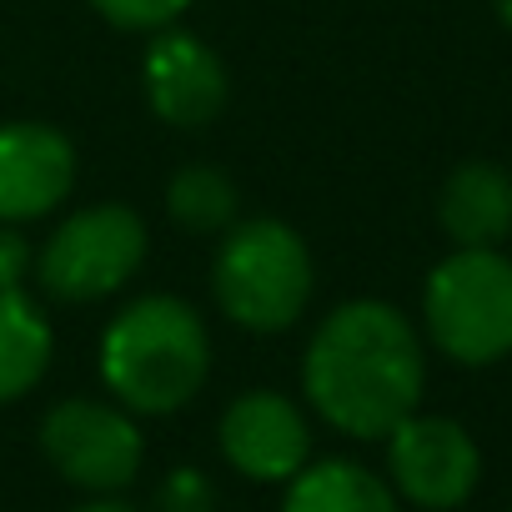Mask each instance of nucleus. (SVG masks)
<instances>
[{
    "label": "nucleus",
    "mask_w": 512,
    "mask_h": 512,
    "mask_svg": "<svg viewBox=\"0 0 512 512\" xmlns=\"http://www.w3.org/2000/svg\"><path fill=\"white\" fill-rule=\"evenodd\" d=\"M282 512H402L392 482H382L372 467L352 457H322L307 462L297 477H287Z\"/></svg>",
    "instance_id": "obj_12"
},
{
    "label": "nucleus",
    "mask_w": 512,
    "mask_h": 512,
    "mask_svg": "<svg viewBox=\"0 0 512 512\" xmlns=\"http://www.w3.org/2000/svg\"><path fill=\"white\" fill-rule=\"evenodd\" d=\"M71 512H136V507L131 502H116V497H96V502H81Z\"/></svg>",
    "instance_id": "obj_18"
},
{
    "label": "nucleus",
    "mask_w": 512,
    "mask_h": 512,
    "mask_svg": "<svg viewBox=\"0 0 512 512\" xmlns=\"http://www.w3.org/2000/svg\"><path fill=\"white\" fill-rule=\"evenodd\" d=\"M427 387V357L417 327L392 302H342L307 342L302 392L317 417L357 442L387 437L417 412Z\"/></svg>",
    "instance_id": "obj_1"
},
{
    "label": "nucleus",
    "mask_w": 512,
    "mask_h": 512,
    "mask_svg": "<svg viewBox=\"0 0 512 512\" xmlns=\"http://www.w3.org/2000/svg\"><path fill=\"white\" fill-rule=\"evenodd\" d=\"M91 6L116 31H161V26H176L196 0H91Z\"/></svg>",
    "instance_id": "obj_15"
},
{
    "label": "nucleus",
    "mask_w": 512,
    "mask_h": 512,
    "mask_svg": "<svg viewBox=\"0 0 512 512\" xmlns=\"http://www.w3.org/2000/svg\"><path fill=\"white\" fill-rule=\"evenodd\" d=\"M76 191V146L46 121H0V221L26 226Z\"/></svg>",
    "instance_id": "obj_10"
},
{
    "label": "nucleus",
    "mask_w": 512,
    "mask_h": 512,
    "mask_svg": "<svg viewBox=\"0 0 512 512\" xmlns=\"http://www.w3.org/2000/svg\"><path fill=\"white\" fill-rule=\"evenodd\" d=\"M206 372L211 337L181 297H136L101 332V382L126 412L171 417L206 387Z\"/></svg>",
    "instance_id": "obj_2"
},
{
    "label": "nucleus",
    "mask_w": 512,
    "mask_h": 512,
    "mask_svg": "<svg viewBox=\"0 0 512 512\" xmlns=\"http://www.w3.org/2000/svg\"><path fill=\"white\" fill-rule=\"evenodd\" d=\"M31 267H36V246L21 236V226L0 221V287H21Z\"/></svg>",
    "instance_id": "obj_17"
},
{
    "label": "nucleus",
    "mask_w": 512,
    "mask_h": 512,
    "mask_svg": "<svg viewBox=\"0 0 512 512\" xmlns=\"http://www.w3.org/2000/svg\"><path fill=\"white\" fill-rule=\"evenodd\" d=\"M41 452L71 487L116 497L136 482L146 462V437L121 402L66 397L41 417Z\"/></svg>",
    "instance_id": "obj_6"
},
{
    "label": "nucleus",
    "mask_w": 512,
    "mask_h": 512,
    "mask_svg": "<svg viewBox=\"0 0 512 512\" xmlns=\"http://www.w3.org/2000/svg\"><path fill=\"white\" fill-rule=\"evenodd\" d=\"M146 246L151 236L141 211H131L126 201H96L46 236V246L36 251V277L56 302H106L141 272Z\"/></svg>",
    "instance_id": "obj_5"
},
{
    "label": "nucleus",
    "mask_w": 512,
    "mask_h": 512,
    "mask_svg": "<svg viewBox=\"0 0 512 512\" xmlns=\"http://www.w3.org/2000/svg\"><path fill=\"white\" fill-rule=\"evenodd\" d=\"M437 221L452 246H502L512 231V176L492 161H462L437 191Z\"/></svg>",
    "instance_id": "obj_11"
},
{
    "label": "nucleus",
    "mask_w": 512,
    "mask_h": 512,
    "mask_svg": "<svg viewBox=\"0 0 512 512\" xmlns=\"http://www.w3.org/2000/svg\"><path fill=\"white\" fill-rule=\"evenodd\" d=\"M56 337L46 312L21 292V287H0V407L21 402L51 367Z\"/></svg>",
    "instance_id": "obj_13"
},
{
    "label": "nucleus",
    "mask_w": 512,
    "mask_h": 512,
    "mask_svg": "<svg viewBox=\"0 0 512 512\" xmlns=\"http://www.w3.org/2000/svg\"><path fill=\"white\" fill-rule=\"evenodd\" d=\"M236 181L221 166H181L166 186V211L181 231H201V236H221L236 221Z\"/></svg>",
    "instance_id": "obj_14"
},
{
    "label": "nucleus",
    "mask_w": 512,
    "mask_h": 512,
    "mask_svg": "<svg viewBox=\"0 0 512 512\" xmlns=\"http://www.w3.org/2000/svg\"><path fill=\"white\" fill-rule=\"evenodd\" d=\"M492 11H497V21L512 31V0H492Z\"/></svg>",
    "instance_id": "obj_19"
},
{
    "label": "nucleus",
    "mask_w": 512,
    "mask_h": 512,
    "mask_svg": "<svg viewBox=\"0 0 512 512\" xmlns=\"http://www.w3.org/2000/svg\"><path fill=\"white\" fill-rule=\"evenodd\" d=\"M422 327L457 367H492L512 352V262L497 246H457L422 287Z\"/></svg>",
    "instance_id": "obj_4"
},
{
    "label": "nucleus",
    "mask_w": 512,
    "mask_h": 512,
    "mask_svg": "<svg viewBox=\"0 0 512 512\" xmlns=\"http://www.w3.org/2000/svg\"><path fill=\"white\" fill-rule=\"evenodd\" d=\"M221 457L251 482H287L312 462V427L307 412L282 392H241L216 427Z\"/></svg>",
    "instance_id": "obj_9"
},
{
    "label": "nucleus",
    "mask_w": 512,
    "mask_h": 512,
    "mask_svg": "<svg viewBox=\"0 0 512 512\" xmlns=\"http://www.w3.org/2000/svg\"><path fill=\"white\" fill-rule=\"evenodd\" d=\"M312 292H317V267L297 226L256 216V221H231L221 231L211 262V297L221 317L272 337L307 317Z\"/></svg>",
    "instance_id": "obj_3"
},
{
    "label": "nucleus",
    "mask_w": 512,
    "mask_h": 512,
    "mask_svg": "<svg viewBox=\"0 0 512 512\" xmlns=\"http://www.w3.org/2000/svg\"><path fill=\"white\" fill-rule=\"evenodd\" d=\"M141 86H146L151 116L176 126V131L211 126L226 111V96H231L221 56L181 26L151 31L146 56H141Z\"/></svg>",
    "instance_id": "obj_8"
},
{
    "label": "nucleus",
    "mask_w": 512,
    "mask_h": 512,
    "mask_svg": "<svg viewBox=\"0 0 512 512\" xmlns=\"http://www.w3.org/2000/svg\"><path fill=\"white\" fill-rule=\"evenodd\" d=\"M156 512H216V487L201 467H176L156 487Z\"/></svg>",
    "instance_id": "obj_16"
},
{
    "label": "nucleus",
    "mask_w": 512,
    "mask_h": 512,
    "mask_svg": "<svg viewBox=\"0 0 512 512\" xmlns=\"http://www.w3.org/2000/svg\"><path fill=\"white\" fill-rule=\"evenodd\" d=\"M387 472L392 492L422 512H452L472 497L482 477V452L452 417H402L387 432Z\"/></svg>",
    "instance_id": "obj_7"
}]
</instances>
